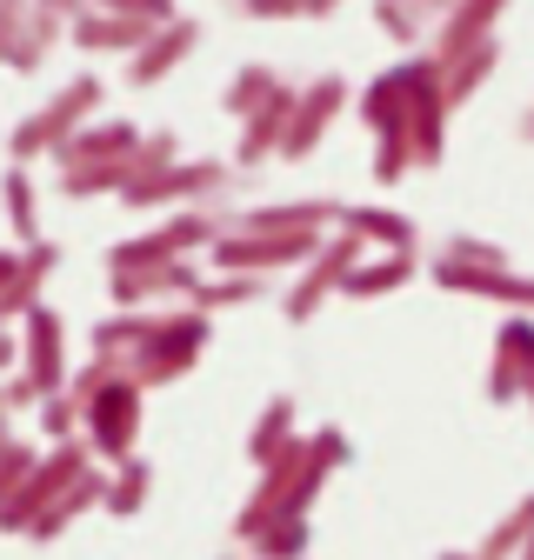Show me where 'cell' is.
<instances>
[{
    "instance_id": "1",
    "label": "cell",
    "mask_w": 534,
    "mask_h": 560,
    "mask_svg": "<svg viewBox=\"0 0 534 560\" xmlns=\"http://www.w3.org/2000/svg\"><path fill=\"white\" fill-rule=\"evenodd\" d=\"M341 474L321 447H314V434H301L281 460H267L260 467V480H254V494H247V508L234 514V540L241 547H254L275 521H288V514H314V501H321V487Z\"/></svg>"
},
{
    "instance_id": "2",
    "label": "cell",
    "mask_w": 534,
    "mask_h": 560,
    "mask_svg": "<svg viewBox=\"0 0 534 560\" xmlns=\"http://www.w3.org/2000/svg\"><path fill=\"white\" fill-rule=\"evenodd\" d=\"M355 114L361 127L374 133V180L394 187L415 174V148H408V114H415V54L394 60L387 74H374L361 94H355Z\"/></svg>"
},
{
    "instance_id": "3",
    "label": "cell",
    "mask_w": 534,
    "mask_h": 560,
    "mask_svg": "<svg viewBox=\"0 0 534 560\" xmlns=\"http://www.w3.org/2000/svg\"><path fill=\"white\" fill-rule=\"evenodd\" d=\"M94 107H107V81H101V74H74L67 88L47 94V107H34L27 120H14V133H8V161L27 167V161H40V154H60L67 140H74V133L94 120Z\"/></svg>"
},
{
    "instance_id": "4",
    "label": "cell",
    "mask_w": 534,
    "mask_h": 560,
    "mask_svg": "<svg viewBox=\"0 0 534 560\" xmlns=\"http://www.w3.org/2000/svg\"><path fill=\"white\" fill-rule=\"evenodd\" d=\"M208 340H214V314H200L194 301L187 307H167V314H154V334H148L141 361H134L127 374L141 381V387H167V381L194 374V361L208 354Z\"/></svg>"
},
{
    "instance_id": "5",
    "label": "cell",
    "mask_w": 534,
    "mask_h": 560,
    "mask_svg": "<svg viewBox=\"0 0 534 560\" xmlns=\"http://www.w3.org/2000/svg\"><path fill=\"white\" fill-rule=\"evenodd\" d=\"M234 180H241L234 161H174L161 174H141L120 194V207H134V214H181V207H208Z\"/></svg>"
},
{
    "instance_id": "6",
    "label": "cell",
    "mask_w": 534,
    "mask_h": 560,
    "mask_svg": "<svg viewBox=\"0 0 534 560\" xmlns=\"http://www.w3.org/2000/svg\"><path fill=\"white\" fill-rule=\"evenodd\" d=\"M94 467H101V454L88 447V434H74V441H47V460L14 487V494H0V521H8V534H27L34 514H40L47 501H60L67 487H74L81 474H94Z\"/></svg>"
},
{
    "instance_id": "7",
    "label": "cell",
    "mask_w": 534,
    "mask_h": 560,
    "mask_svg": "<svg viewBox=\"0 0 534 560\" xmlns=\"http://www.w3.org/2000/svg\"><path fill=\"white\" fill-rule=\"evenodd\" d=\"M141 381H134L127 368H114L107 374V387L81 407V434H88V447L107 460V467H120L127 454H134V441H141Z\"/></svg>"
},
{
    "instance_id": "8",
    "label": "cell",
    "mask_w": 534,
    "mask_h": 560,
    "mask_svg": "<svg viewBox=\"0 0 534 560\" xmlns=\"http://www.w3.org/2000/svg\"><path fill=\"white\" fill-rule=\"evenodd\" d=\"M368 260V241L361 234H348V228H334L327 241H321V254L294 273V288H288V301H281V314H288V327H307L334 294H341V280L355 273Z\"/></svg>"
},
{
    "instance_id": "9",
    "label": "cell",
    "mask_w": 534,
    "mask_h": 560,
    "mask_svg": "<svg viewBox=\"0 0 534 560\" xmlns=\"http://www.w3.org/2000/svg\"><path fill=\"white\" fill-rule=\"evenodd\" d=\"M321 228H294V234H241L228 228L214 247H208V267L214 273H275V267H307L321 254Z\"/></svg>"
},
{
    "instance_id": "10",
    "label": "cell",
    "mask_w": 534,
    "mask_h": 560,
    "mask_svg": "<svg viewBox=\"0 0 534 560\" xmlns=\"http://www.w3.org/2000/svg\"><path fill=\"white\" fill-rule=\"evenodd\" d=\"M428 280L441 294H475V301H495L508 314H534V273H521V267H467V260L434 254Z\"/></svg>"
},
{
    "instance_id": "11",
    "label": "cell",
    "mask_w": 534,
    "mask_h": 560,
    "mask_svg": "<svg viewBox=\"0 0 534 560\" xmlns=\"http://www.w3.org/2000/svg\"><path fill=\"white\" fill-rule=\"evenodd\" d=\"M488 400H495V407H514V400H527V407H534V314H514V320H501V327H495Z\"/></svg>"
},
{
    "instance_id": "12",
    "label": "cell",
    "mask_w": 534,
    "mask_h": 560,
    "mask_svg": "<svg viewBox=\"0 0 534 560\" xmlns=\"http://www.w3.org/2000/svg\"><path fill=\"white\" fill-rule=\"evenodd\" d=\"M21 374L40 394H60L67 381H74V368H67V327H60V314L47 301L34 314H21Z\"/></svg>"
},
{
    "instance_id": "13",
    "label": "cell",
    "mask_w": 534,
    "mask_h": 560,
    "mask_svg": "<svg viewBox=\"0 0 534 560\" xmlns=\"http://www.w3.org/2000/svg\"><path fill=\"white\" fill-rule=\"evenodd\" d=\"M54 267H60V241H34V247L0 254V314L8 320L34 314L40 294H47V280H54Z\"/></svg>"
},
{
    "instance_id": "14",
    "label": "cell",
    "mask_w": 534,
    "mask_h": 560,
    "mask_svg": "<svg viewBox=\"0 0 534 560\" xmlns=\"http://www.w3.org/2000/svg\"><path fill=\"white\" fill-rule=\"evenodd\" d=\"M341 107H355V88H348L341 74L307 81V88H301V107H294V127H288V140H281V161H307L321 140H327V127H334V114H341Z\"/></svg>"
},
{
    "instance_id": "15",
    "label": "cell",
    "mask_w": 534,
    "mask_h": 560,
    "mask_svg": "<svg viewBox=\"0 0 534 560\" xmlns=\"http://www.w3.org/2000/svg\"><path fill=\"white\" fill-rule=\"evenodd\" d=\"M294 107H301V88H275L247 120H241V140H234V167L247 174V167H260V161H281V140H288V127H294Z\"/></svg>"
},
{
    "instance_id": "16",
    "label": "cell",
    "mask_w": 534,
    "mask_h": 560,
    "mask_svg": "<svg viewBox=\"0 0 534 560\" xmlns=\"http://www.w3.org/2000/svg\"><path fill=\"white\" fill-rule=\"evenodd\" d=\"M341 207L348 200H327V194H314V200H275V207H247V214H228V228H241V234H294V228H341Z\"/></svg>"
},
{
    "instance_id": "17",
    "label": "cell",
    "mask_w": 534,
    "mask_h": 560,
    "mask_svg": "<svg viewBox=\"0 0 534 560\" xmlns=\"http://www.w3.org/2000/svg\"><path fill=\"white\" fill-rule=\"evenodd\" d=\"M200 47V21L194 14H181V21H167L141 54H127V88H154V81H167L174 74V67L187 60Z\"/></svg>"
},
{
    "instance_id": "18",
    "label": "cell",
    "mask_w": 534,
    "mask_h": 560,
    "mask_svg": "<svg viewBox=\"0 0 534 560\" xmlns=\"http://www.w3.org/2000/svg\"><path fill=\"white\" fill-rule=\"evenodd\" d=\"M501 14H508V0H454V8L434 21V34H428V54H434V60H448V54L475 47V40H495Z\"/></svg>"
},
{
    "instance_id": "19",
    "label": "cell",
    "mask_w": 534,
    "mask_h": 560,
    "mask_svg": "<svg viewBox=\"0 0 534 560\" xmlns=\"http://www.w3.org/2000/svg\"><path fill=\"white\" fill-rule=\"evenodd\" d=\"M154 34H161L154 21H134V14H107V8H88V14L74 21V34H67V40H74L81 54H141Z\"/></svg>"
},
{
    "instance_id": "20",
    "label": "cell",
    "mask_w": 534,
    "mask_h": 560,
    "mask_svg": "<svg viewBox=\"0 0 534 560\" xmlns=\"http://www.w3.org/2000/svg\"><path fill=\"white\" fill-rule=\"evenodd\" d=\"M141 148L120 154V161H81V167H60L54 174V194L60 200H101V194H127L134 180H141Z\"/></svg>"
},
{
    "instance_id": "21",
    "label": "cell",
    "mask_w": 534,
    "mask_h": 560,
    "mask_svg": "<svg viewBox=\"0 0 534 560\" xmlns=\"http://www.w3.org/2000/svg\"><path fill=\"white\" fill-rule=\"evenodd\" d=\"M94 508H107V460L94 467V474H81L74 487H67V494L60 501H47L40 514H34V527L21 534V540H60L67 527H74L81 514H94Z\"/></svg>"
},
{
    "instance_id": "22",
    "label": "cell",
    "mask_w": 534,
    "mask_h": 560,
    "mask_svg": "<svg viewBox=\"0 0 534 560\" xmlns=\"http://www.w3.org/2000/svg\"><path fill=\"white\" fill-rule=\"evenodd\" d=\"M415 273H421V254H415V247H381V254H368V260L341 280V294H348V301H381V294H400Z\"/></svg>"
},
{
    "instance_id": "23",
    "label": "cell",
    "mask_w": 534,
    "mask_h": 560,
    "mask_svg": "<svg viewBox=\"0 0 534 560\" xmlns=\"http://www.w3.org/2000/svg\"><path fill=\"white\" fill-rule=\"evenodd\" d=\"M148 334H154L148 307H114L107 320H94L88 347H94V361H107V368H134V361H141V347H148Z\"/></svg>"
},
{
    "instance_id": "24",
    "label": "cell",
    "mask_w": 534,
    "mask_h": 560,
    "mask_svg": "<svg viewBox=\"0 0 534 560\" xmlns=\"http://www.w3.org/2000/svg\"><path fill=\"white\" fill-rule=\"evenodd\" d=\"M495 67H501V40H475V47H461L441 60V94L448 107H467L488 81H495Z\"/></svg>"
},
{
    "instance_id": "25",
    "label": "cell",
    "mask_w": 534,
    "mask_h": 560,
    "mask_svg": "<svg viewBox=\"0 0 534 560\" xmlns=\"http://www.w3.org/2000/svg\"><path fill=\"white\" fill-rule=\"evenodd\" d=\"M294 441H301V407H294V394H275L254 413V428H247V460L267 467V460H281Z\"/></svg>"
},
{
    "instance_id": "26",
    "label": "cell",
    "mask_w": 534,
    "mask_h": 560,
    "mask_svg": "<svg viewBox=\"0 0 534 560\" xmlns=\"http://www.w3.org/2000/svg\"><path fill=\"white\" fill-rule=\"evenodd\" d=\"M141 127H134V120H88L74 140H67V148L54 154L60 167H81V161H120V154H134V148H141Z\"/></svg>"
},
{
    "instance_id": "27",
    "label": "cell",
    "mask_w": 534,
    "mask_h": 560,
    "mask_svg": "<svg viewBox=\"0 0 534 560\" xmlns=\"http://www.w3.org/2000/svg\"><path fill=\"white\" fill-rule=\"evenodd\" d=\"M148 494H154V460H141V454H127L120 467H107V521H134L148 508Z\"/></svg>"
},
{
    "instance_id": "28",
    "label": "cell",
    "mask_w": 534,
    "mask_h": 560,
    "mask_svg": "<svg viewBox=\"0 0 534 560\" xmlns=\"http://www.w3.org/2000/svg\"><path fill=\"white\" fill-rule=\"evenodd\" d=\"M368 14L394 47H428V34H434L428 0H368Z\"/></svg>"
},
{
    "instance_id": "29",
    "label": "cell",
    "mask_w": 534,
    "mask_h": 560,
    "mask_svg": "<svg viewBox=\"0 0 534 560\" xmlns=\"http://www.w3.org/2000/svg\"><path fill=\"white\" fill-rule=\"evenodd\" d=\"M341 228L361 234L368 247H415V221L394 207H341Z\"/></svg>"
},
{
    "instance_id": "30",
    "label": "cell",
    "mask_w": 534,
    "mask_h": 560,
    "mask_svg": "<svg viewBox=\"0 0 534 560\" xmlns=\"http://www.w3.org/2000/svg\"><path fill=\"white\" fill-rule=\"evenodd\" d=\"M260 294H267V273H214L208 267V280L194 288V307L200 314H228V307H247Z\"/></svg>"
},
{
    "instance_id": "31",
    "label": "cell",
    "mask_w": 534,
    "mask_h": 560,
    "mask_svg": "<svg viewBox=\"0 0 534 560\" xmlns=\"http://www.w3.org/2000/svg\"><path fill=\"white\" fill-rule=\"evenodd\" d=\"M527 534H534V494H521V501H514V508H508L481 540H475V547H481L488 560H514V553L527 547Z\"/></svg>"
},
{
    "instance_id": "32",
    "label": "cell",
    "mask_w": 534,
    "mask_h": 560,
    "mask_svg": "<svg viewBox=\"0 0 534 560\" xmlns=\"http://www.w3.org/2000/svg\"><path fill=\"white\" fill-rule=\"evenodd\" d=\"M247 553H254V560H307V553H314V521H307V514H288V521L267 527Z\"/></svg>"
},
{
    "instance_id": "33",
    "label": "cell",
    "mask_w": 534,
    "mask_h": 560,
    "mask_svg": "<svg viewBox=\"0 0 534 560\" xmlns=\"http://www.w3.org/2000/svg\"><path fill=\"white\" fill-rule=\"evenodd\" d=\"M281 88V74H275V67H260V60H247V67H234V81L221 88V107L234 114V120H247L267 94H275Z\"/></svg>"
},
{
    "instance_id": "34",
    "label": "cell",
    "mask_w": 534,
    "mask_h": 560,
    "mask_svg": "<svg viewBox=\"0 0 534 560\" xmlns=\"http://www.w3.org/2000/svg\"><path fill=\"white\" fill-rule=\"evenodd\" d=\"M8 234H14V247L47 241L40 234V214H34V180H27V167H8Z\"/></svg>"
},
{
    "instance_id": "35",
    "label": "cell",
    "mask_w": 534,
    "mask_h": 560,
    "mask_svg": "<svg viewBox=\"0 0 534 560\" xmlns=\"http://www.w3.org/2000/svg\"><path fill=\"white\" fill-rule=\"evenodd\" d=\"M47 460V441L40 434H8V447H0V494H14V487Z\"/></svg>"
},
{
    "instance_id": "36",
    "label": "cell",
    "mask_w": 534,
    "mask_h": 560,
    "mask_svg": "<svg viewBox=\"0 0 534 560\" xmlns=\"http://www.w3.org/2000/svg\"><path fill=\"white\" fill-rule=\"evenodd\" d=\"M74 434H81V400L60 387L40 400V441H74Z\"/></svg>"
},
{
    "instance_id": "37",
    "label": "cell",
    "mask_w": 534,
    "mask_h": 560,
    "mask_svg": "<svg viewBox=\"0 0 534 560\" xmlns=\"http://www.w3.org/2000/svg\"><path fill=\"white\" fill-rule=\"evenodd\" d=\"M441 254H448V260H467V267H514L501 241H481V234H467V228H461V234H448V241H441Z\"/></svg>"
},
{
    "instance_id": "38",
    "label": "cell",
    "mask_w": 534,
    "mask_h": 560,
    "mask_svg": "<svg viewBox=\"0 0 534 560\" xmlns=\"http://www.w3.org/2000/svg\"><path fill=\"white\" fill-rule=\"evenodd\" d=\"M241 21H314L307 0H234Z\"/></svg>"
},
{
    "instance_id": "39",
    "label": "cell",
    "mask_w": 534,
    "mask_h": 560,
    "mask_svg": "<svg viewBox=\"0 0 534 560\" xmlns=\"http://www.w3.org/2000/svg\"><path fill=\"white\" fill-rule=\"evenodd\" d=\"M94 8H107V14H134V21H154V27L181 21V8H174V0H94Z\"/></svg>"
},
{
    "instance_id": "40",
    "label": "cell",
    "mask_w": 534,
    "mask_h": 560,
    "mask_svg": "<svg viewBox=\"0 0 534 560\" xmlns=\"http://www.w3.org/2000/svg\"><path fill=\"white\" fill-rule=\"evenodd\" d=\"M181 161V140H174V127H154L148 140H141V167L148 174H161V167H174Z\"/></svg>"
},
{
    "instance_id": "41",
    "label": "cell",
    "mask_w": 534,
    "mask_h": 560,
    "mask_svg": "<svg viewBox=\"0 0 534 560\" xmlns=\"http://www.w3.org/2000/svg\"><path fill=\"white\" fill-rule=\"evenodd\" d=\"M47 394L27 381V374H8V387H0V407H8V413H21V407H40Z\"/></svg>"
},
{
    "instance_id": "42",
    "label": "cell",
    "mask_w": 534,
    "mask_h": 560,
    "mask_svg": "<svg viewBox=\"0 0 534 560\" xmlns=\"http://www.w3.org/2000/svg\"><path fill=\"white\" fill-rule=\"evenodd\" d=\"M34 14V0H0V27H21Z\"/></svg>"
},
{
    "instance_id": "43",
    "label": "cell",
    "mask_w": 534,
    "mask_h": 560,
    "mask_svg": "<svg viewBox=\"0 0 534 560\" xmlns=\"http://www.w3.org/2000/svg\"><path fill=\"white\" fill-rule=\"evenodd\" d=\"M441 560H488V553H481V547H448Z\"/></svg>"
},
{
    "instance_id": "44",
    "label": "cell",
    "mask_w": 534,
    "mask_h": 560,
    "mask_svg": "<svg viewBox=\"0 0 534 560\" xmlns=\"http://www.w3.org/2000/svg\"><path fill=\"white\" fill-rule=\"evenodd\" d=\"M514 133H521V140H527V148H534V107H527V114H521V127H514Z\"/></svg>"
},
{
    "instance_id": "45",
    "label": "cell",
    "mask_w": 534,
    "mask_h": 560,
    "mask_svg": "<svg viewBox=\"0 0 534 560\" xmlns=\"http://www.w3.org/2000/svg\"><path fill=\"white\" fill-rule=\"evenodd\" d=\"M307 8H314V21H327L334 8H341V0H307Z\"/></svg>"
},
{
    "instance_id": "46",
    "label": "cell",
    "mask_w": 534,
    "mask_h": 560,
    "mask_svg": "<svg viewBox=\"0 0 534 560\" xmlns=\"http://www.w3.org/2000/svg\"><path fill=\"white\" fill-rule=\"evenodd\" d=\"M448 8H454V0H428V14H434V21H441V14H448Z\"/></svg>"
},
{
    "instance_id": "47",
    "label": "cell",
    "mask_w": 534,
    "mask_h": 560,
    "mask_svg": "<svg viewBox=\"0 0 534 560\" xmlns=\"http://www.w3.org/2000/svg\"><path fill=\"white\" fill-rule=\"evenodd\" d=\"M514 560H534V534H527V547H521V553H514Z\"/></svg>"
},
{
    "instance_id": "48",
    "label": "cell",
    "mask_w": 534,
    "mask_h": 560,
    "mask_svg": "<svg viewBox=\"0 0 534 560\" xmlns=\"http://www.w3.org/2000/svg\"><path fill=\"white\" fill-rule=\"evenodd\" d=\"M221 560H241V553H221Z\"/></svg>"
},
{
    "instance_id": "49",
    "label": "cell",
    "mask_w": 534,
    "mask_h": 560,
    "mask_svg": "<svg viewBox=\"0 0 534 560\" xmlns=\"http://www.w3.org/2000/svg\"><path fill=\"white\" fill-rule=\"evenodd\" d=\"M228 8H234V0H228Z\"/></svg>"
}]
</instances>
